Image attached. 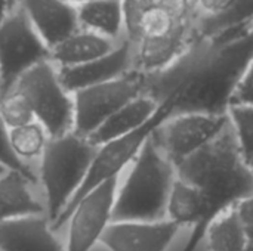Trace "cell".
Listing matches in <instances>:
<instances>
[{
  "label": "cell",
  "mask_w": 253,
  "mask_h": 251,
  "mask_svg": "<svg viewBox=\"0 0 253 251\" xmlns=\"http://www.w3.org/2000/svg\"><path fill=\"white\" fill-rule=\"evenodd\" d=\"M252 61L253 30L227 43L196 40L179 62L156 77L163 86L172 81L168 95L176 92L175 114H227L231 95Z\"/></svg>",
  "instance_id": "1"
},
{
  "label": "cell",
  "mask_w": 253,
  "mask_h": 251,
  "mask_svg": "<svg viewBox=\"0 0 253 251\" xmlns=\"http://www.w3.org/2000/svg\"><path fill=\"white\" fill-rule=\"evenodd\" d=\"M175 169L178 179L191 183L203 194L211 223L253 195V170L245 163L230 124Z\"/></svg>",
  "instance_id": "2"
},
{
  "label": "cell",
  "mask_w": 253,
  "mask_h": 251,
  "mask_svg": "<svg viewBox=\"0 0 253 251\" xmlns=\"http://www.w3.org/2000/svg\"><path fill=\"white\" fill-rule=\"evenodd\" d=\"M176 178L173 163L151 136L117 189L113 222H156L166 219V206Z\"/></svg>",
  "instance_id": "3"
},
{
  "label": "cell",
  "mask_w": 253,
  "mask_h": 251,
  "mask_svg": "<svg viewBox=\"0 0 253 251\" xmlns=\"http://www.w3.org/2000/svg\"><path fill=\"white\" fill-rule=\"evenodd\" d=\"M96 148L74 132L50 138L40 157V180L46 198V217L53 225L83 185Z\"/></svg>",
  "instance_id": "4"
},
{
  "label": "cell",
  "mask_w": 253,
  "mask_h": 251,
  "mask_svg": "<svg viewBox=\"0 0 253 251\" xmlns=\"http://www.w3.org/2000/svg\"><path fill=\"white\" fill-rule=\"evenodd\" d=\"M175 101H176V92L172 90L165 99L160 101L159 109L156 114L138 130L117 138L114 141H110L104 145H99L96 148V152L93 155V160L90 163L87 176L71 200V203L67 206L65 212L58 217V220L52 225V229L56 231L59 229L64 223L68 222L70 213L74 209V206L90 191L98 188L99 185L111 180V179H119L120 173L123 169L130 166L133 160L138 157L147 141L156 133V130L175 114Z\"/></svg>",
  "instance_id": "5"
},
{
  "label": "cell",
  "mask_w": 253,
  "mask_h": 251,
  "mask_svg": "<svg viewBox=\"0 0 253 251\" xmlns=\"http://www.w3.org/2000/svg\"><path fill=\"white\" fill-rule=\"evenodd\" d=\"M30 102L36 121H39L50 138H58L74 130L73 95L62 86L58 68L44 61L27 71L15 84Z\"/></svg>",
  "instance_id": "6"
},
{
  "label": "cell",
  "mask_w": 253,
  "mask_h": 251,
  "mask_svg": "<svg viewBox=\"0 0 253 251\" xmlns=\"http://www.w3.org/2000/svg\"><path fill=\"white\" fill-rule=\"evenodd\" d=\"M148 77L132 70L116 80L73 93L74 133L89 138L111 115L135 98L147 93Z\"/></svg>",
  "instance_id": "7"
},
{
  "label": "cell",
  "mask_w": 253,
  "mask_h": 251,
  "mask_svg": "<svg viewBox=\"0 0 253 251\" xmlns=\"http://www.w3.org/2000/svg\"><path fill=\"white\" fill-rule=\"evenodd\" d=\"M50 50L28 18L16 6L0 24V98L40 62L49 61Z\"/></svg>",
  "instance_id": "8"
},
{
  "label": "cell",
  "mask_w": 253,
  "mask_h": 251,
  "mask_svg": "<svg viewBox=\"0 0 253 251\" xmlns=\"http://www.w3.org/2000/svg\"><path fill=\"white\" fill-rule=\"evenodd\" d=\"M230 124L227 114L179 112L153 135L154 142L176 166L218 138Z\"/></svg>",
  "instance_id": "9"
},
{
  "label": "cell",
  "mask_w": 253,
  "mask_h": 251,
  "mask_svg": "<svg viewBox=\"0 0 253 251\" xmlns=\"http://www.w3.org/2000/svg\"><path fill=\"white\" fill-rule=\"evenodd\" d=\"M119 179H111L86 194L68 217V243L65 251H90L113 222Z\"/></svg>",
  "instance_id": "10"
},
{
  "label": "cell",
  "mask_w": 253,
  "mask_h": 251,
  "mask_svg": "<svg viewBox=\"0 0 253 251\" xmlns=\"http://www.w3.org/2000/svg\"><path fill=\"white\" fill-rule=\"evenodd\" d=\"M179 226L163 219L156 222H111L101 243L110 251H166Z\"/></svg>",
  "instance_id": "11"
},
{
  "label": "cell",
  "mask_w": 253,
  "mask_h": 251,
  "mask_svg": "<svg viewBox=\"0 0 253 251\" xmlns=\"http://www.w3.org/2000/svg\"><path fill=\"white\" fill-rule=\"evenodd\" d=\"M135 46L127 38L117 43V46L107 55L93 59L87 64L58 68L59 80L62 86L73 95L77 90L102 84L119 77L126 75L133 70Z\"/></svg>",
  "instance_id": "12"
},
{
  "label": "cell",
  "mask_w": 253,
  "mask_h": 251,
  "mask_svg": "<svg viewBox=\"0 0 253 251\" xmlns=\"http://www.w3.org/2000/svg\"><path fill=\"white\" fill-rule=\"evenodd\" d=\"M194 41V24L179 25L172 34L165 37L142 38L133 44V70L147 77L160 75L179 62Z\"/></svg>",
  "instance_id": "13"
},
{
  "label": "cell",
  "mask_w": 253,
  "mask_h": 251,
  "mask_svg": "<svg viewBox=\"0 0 253 251\" xmlns=\"http://www.w3.org/2000/svg\"><path fill=\"white\" fill-rule=\"evenodd\" d=\"M18 6L49 50L80 30L77 7L65 0H21Z\"/></svg>",
  "instance_id": "14"
},
{
  "label": "cell",
  "mask_w": 253,
  "mask_h": 251,
  "mask_svg": "<svg viewBox=\"0 0 253 251\" xmlns=\"http://www.w3.org/2000/svg\"><path fill=\"white\" fill-rule=\"evenodd\" d=\"M166 219L181 226H193L182 251H196L205 240L211 225L209 210L203 194L191 183L176 178L166 206Z\"/></svg>",
  "instance_id": "15"
},
{
  "label": "cell",
  "mask_w": 253,
  "mask_h": 251,
  "mask_svg": "<svg viewBox=\"0 0 253 251\" xmlns=\"http://www.w3.org/2000/svg\"><path fill=\"white\" fill-rule=\"evenodd\" d=\"M0 251H65L43 215L0 223Z\"/></svg>",
  "instance_id": "16"
},
{
  "label": "cell",
  "mask_w": 253,
  "mask_h": 251,
  "mask_svg": "<svg viewBox=\"0 0 253 251\" xmlns=\"http://www.w3.org/2000/svg\"><path fill=\"white\" fill-rule=\"evenodd\" d=\"M253 30V0H233L219 15L197 16L194 22L196 40L227 43Z\"/></svg>",
  "instance_id": "17"
},
{
  "label": "cell",
  "mask_w": 253,
  "mask_h": 251,
  "mask_svg": "<svg viewBox=\"0 0 253 251\" xmlns=\"http://www.w3.org/2000/svg\"><path fill=\"white\" fill-rule=\"evenodd\" d=\"M160 102L157 98H154L150 93H144L130 101L129 104H126L114 115H111L87 139L95 146H99L117 138L126 136L142 127L156 114Z\"/></svg>",
  "instance_id": "18"
},
{
  "label": "cell",
  "mask_w": 253,
  "mask_h": 251,
  "mask_svg": "<svg viewBox=\"0 0 253 251\" xmlns=\"http://www.w3.org/2000/svg\"><path fill=\"white\" fill-rule=\"evenodd\" d=\"M119 41H113L86 30H77L50 49L49 61L56 68H71L87 64L110 53Z\"/></svg>",
  "instance_id": "19"
},
{
  "label": "cell",
  "mask_w": 253,
  "mask_h": 251,
  "mask_svg": "<svg viewBox=\"0 0 253 251\" xmlns=\"http://www.w3.org/2000/svg\"><path fill=\"white\" fill-rule=\"evenodd\" d=\"M76 7L82 30L95 33L113 41L126 38L122 0H93Z\"/></svg>",
  "instance_id": "20"
},
{
  "label": "cell",
  "mask_w": 253,
  "mask_h": 251,
  "mask_svg": "<svg viewBox=\"0 0 253 251\" xmlns=\"http://www.w3.org/2000/svg\"><path fill=\"white\" fill-rule=\"evenodd\" d=\"M31 182L21 173L7 170L0 176V223L12 219L44 215V206L34 197Z\"/></svg>",
  "instance_id": "21"
},
{
  "label": "cell",
  "mask_w": 253,
  "mask_h": 251,
  "mask_svg": "<svg viewBox=\"0 0 253 251\" xmlns=\"http://www.w3.org/2000/svg\"><path fill=\"white\" fill-rule=\"evenodd\" d=\"M211 251H243L249 243L248 228L240 220L236 207L219 215L205 235Z\"/></svg>",
  "instance_id": "22"
},
{
  "label": "cell",
  "mask_w": 253,
  "mask_h": 251,
  "mask_svg": "<svg viewBox=\"0 0 253 251\" xmlns=\"http://www.w3.org/2000/svg\"><path fill=\"white\" fill-rule=\"evenodd\" d=\"M9 138L15 155L24 163L42 157L50 139L49 133L39 121H31L25 126L10 129Z\"/></svg>",
  "instance_id": "23"
},
{
  "label": "cell",
  "mask_w": 253,
  "mask_h": 251,
  "mask_svg": "<svg viewBox=\"0 0 253 251\" xmlns=\"http://www.w3.org/2000/svg\"><path fill=\"white\" fill-rule=\"evenodd\" d=\"M230 126L245 163L253 169V107H230Z\"/></svg>",
  "instance_id": "24"
},
{
  "label": "cell",
  "mask_w": 253,
  "mask_h": 251,
  "mask_svg": "<svg viewBox=\"0 0 253 251\" xmlns=\"http://www.w3.org/2000/svg\"><path fill=\"white\" fill-rule=\"evenodd\" d=\"M0 118L9 130L36 121L30 102L16 89H12L9 93L0 98Z\"/></svg>",
  "instance_id": "25"
},
{
  "label": "cell",
  "mask_w": 253,
  "mask_h": 251,
  "mask_svg": "<svg viewBox=\"0 0 253 251\" xmlns=\"http://www.w3.org/2000/svg\"><path fill=\"white\" fill-rule=\"evenodd\" d=\"M176 27L179 25H175L170 15L159 3H156L147 9L139 21L136 43L142 38H159L169 36L176 30Z\"/></svg>",
  "instance_id": "26"
},
{
  "label": "cell",
  "mask_w": 253,
  "mask_h": 251,
  "mask_svg": "<svg viewBox=\"0 0 253 251\" xmlns=\"http://www.w3.org/2000/svg\"><path fill=\"white\" fill-rule=\"evenodd\" d=\"M0 166L4 167L6 170H12V172H18L24 175L31 183L36 182V175L30 169V166L15 155L10 146L9 129L6 127L1 118H0Z\"/></svg>",
  "instance_id": "27"
},
{
  "label": "cell",
  "mask_w": 253,
  "mask_h": 251,
  "mask_svg": "<svg viewBox=\"0 0 253 251\" xmlns=\"http://www.w3.org/2000/svg\"><path fill=\"white\" fill-rule=\"evenodd\" d=\"M125 13V31L126 38L133 44L138 40V25L142 15L148 7L157 3V0H122Z\"/></svg>",
  "instance_id": "28"
},
{
  "label": "cell",
  "mask_w": 253,
  "mask_h": 251,
  "mask_svg": "<svg viewBox=\"0 0 253 251\" xmlns=\"http://www.w3.org/2000/svg\"><path fill=\"white\" fill-rule=\"evenodd\" d=\"M157 3L170 15L175 25H191L199 16L194 0H157Z\"/></svg>",
  "instance_id": "29"
},
{
  "label": "cell",
  "mask_w": 253,
  "mask_h": 251,
  "mask_svg": "<svg viewBox=\"0 0 253 251\" xmlns=\"http://www.w3.org/2000/svg\"><path fill=\"white\" fill-rule=\"evenodd\" d=\"M230 107H253V61L239 80L231 95Z\"/></svg>",
  "instance_id": "30"
},
{
  "label": "cell",
  "mask_w": 253,
  "mask_h": 251,
  "mask_svg": "<svg viewBox=\"0 0 253 251\" xmlns=\"http://www.w3.org/2000/svg\"><path fill=\"white\" fill-rule=\"evenodd\" d=\"M233 3V0H194V6L199 16H213L222 13L228 6Z\"/></svg>",
  "instance_id": "31"
},
{
  "label": "cell",
  "mask_w": 253,
  "mask_h": 251,
  "mask_svg": "<svg viewBox=\"0 0 253 251\" xmlns=\"http://www.w3.org/2000/svg\"><path fill=\"white\" fill-rule=\"evenodd\" d=\"M236 212L246 228H253V195L240 201L236 206Z\"/></svg>",
  "instance_id": "32"
},
{
  "label": "cell",
  "mask_w": 253,
  "mask_h": 251,
  "mask_svg": "<svg viewBox=\"0 0 253 251\" xmlns=\"http://www.w3.org/2000/svg\"><path fill=\"white\" fill-rule=\"evenodd\" d=\"M15 7L7 1V0H0V24L7 18V15L13 10Z\"/></svg>",
  "instance_id": "33"
},
{
  "label": "cell",
  "mask_w": 253,
  "mask_h": 251,
  "mask_svg": "<svg viewBox=\"0 0 253 251\" xmlns=\"http://www.w3.org/2000/svg\"><path fill=\"white\" fill-rule=\"evenodd\" d=\"M65 1H68V3H71L74 6H79V4H83V3H87V1H93V0H65Z\"/></svg>",
  "instance_id": "34"
},
{
  "label": "cell",
  "mask_w": 253,
  "mask_h": 251,
  "mask_svg": "<svg viewBox=\"0 0 253 251\" xmlns=\"http://www.w3.org/2000/svg\"><path fill=\"white\" fill-rule=\"evenodd\" d=\"M248 237H249V241L253 243V228H248Z\"/></svg>",
  "instance_id": "35"
},
{
  "label": "cell",
  "mask_w": 253,
  "mask_h": 251,
  "mask_svg": "<svg viewBox=\"0 0 253 251\" xmlns=\"http://www.w3.org/2000/svg\"><path fill=\"white\" fill-rule=\"evenodd\" d=\"M7 1H9V3H10V4H12L13 7H16V6H18V4L21 3V0H7Z\"/></svg>",
  "instance_id": "36"
},
{
  "label": "cell",
  "mask_w": 253,
  "mask_h": 251,
  "mask_svg": "<svg viewBox=\"0 0 253 251\" xmlns=\"http://www.w3.org/2000/svg\"><path fill=\"white\" fill-rule=\"evenodd\" d=\"M243 251H253V243L249 241V243H248V246H246V249H245Z\"/></svg>",
  "instance_id": "37"
},
{
  "label": "cell",
  "mask_w": 253,
  "mask_h": 251,
  "mask_svg": "<svg viewBox=\"0 0 253 251\" xmlns=\"http://www.w3.org/2000/svg\"><path fill=\"white\" fill-rule=\"evenodd\" d=\"M6 172H7V170H6L4 167H1V166H0V176H1L3 173H6Z\"/></svg>",
  "instance_id": "38"
},
{
  "label": "cell",
  "mask_w": 253,
  "mask_h": 251,
  "mask_svg": "<svg viewBox=\"0 0 253 251\" xmlns=\"http://www.w3.org/2000/svg\"><path fill=\"white\" fill-rule=\"evenodd\" d=\"M252 170H253V169H252Z\"/></svg>",
  "instance_id": "39"
}]
</instances>
